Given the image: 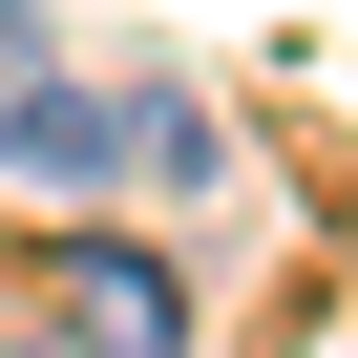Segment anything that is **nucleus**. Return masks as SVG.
<instances>
[{
    "label": "nucleus",
    "instance_id": "obj_2",
    "mask_svg": "<svg viewBox=\"0 0 358 358\" xmlns=\"http://www.w3.org/2000/svg\"><path fill=\"white\" fill-rule=\"evenodd\" d=\"M127 85H64V64H22V85H0V169H22V190H106V169H127Z\"/></svg>",
    "mask_w": 358,
    "mask_h": 358
},
{
    "label": "nucleus",
    "instance_id": "obj_3",
    "mask_svg": "<svg viewBox=\"0 0 358 358\" xmlns=\"http://www.w3.org/2000/svg\"><path fill=\"white\" fill-rule=\"evenodd\" d=\"M22 64H43V22H22V0H0V85H22Z\"/></svg>",
    "mask_w": 358,
    "mask_h": 358
},
{
    "label": "nucleus",
    "instance_id": "obj_4",
    "mask_svg": "<svg viewBox=\"0 0 358 358\" xmlns=\"http://www.w3.org/2000/svg\"><path fill=\"white\" fill-rule=\"evenodd\" d=\"M0 358H64V337H0Z\"/></svg>",
    "mask_w": 358,
    "mask_h": 358
},
{
    "label": "nucleus",
    "instance_id": "obj_1",
    "mask_svg": "<svg viewBox=\"0 0 358 358\" xmlns=\"http://www.w3.org/2000/svg\"><path fill=\"white\" fill-rule=\"evenodd\" d=\"M22 274H43V337L64 358H190V274H169L148 232H43Z\"/></svg>",
    "mask_w": 358,
    "mask_h": 358
}]
</instances>
